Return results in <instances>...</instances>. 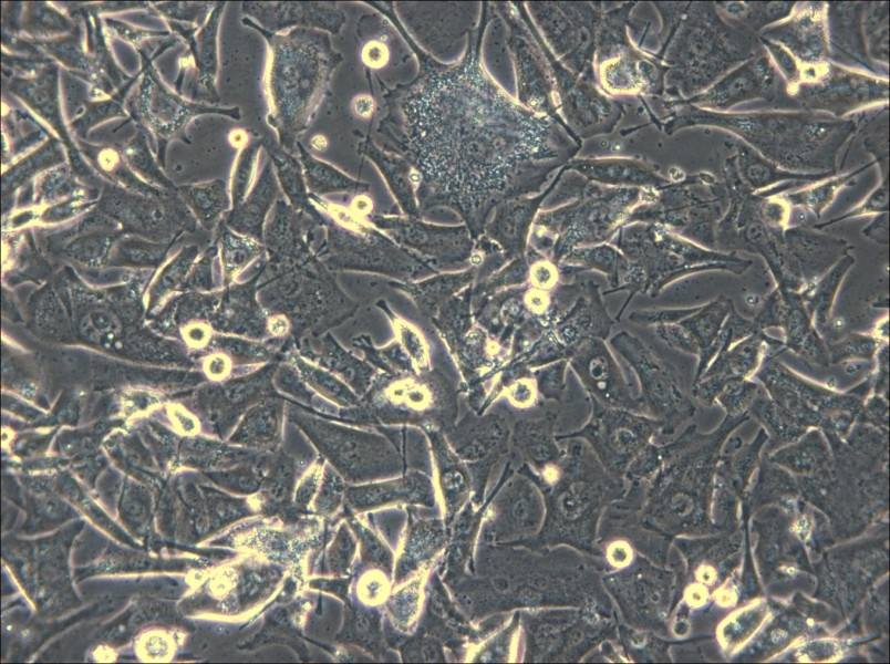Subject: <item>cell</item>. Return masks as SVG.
Masks as SVG:
<instances>
[{"label": "cell", "mask_w": 890, "mask_h": 664, "mask_svg": "<svg viewBox=\"0 0 890 664\" xmlns=\"http://www.w3.org/2000/svg\"><path fill=\"white\" fill-rule=\"evenodd\" d=\"M493 14V2H482L458 61L425 52L411 82L387 89L377 80L386 114L376 133L384 151L412 166L421 215L455 210L473 238L499 204L540 191L581 148L569 127L522 106L484 69Z\"/></svg>", "instance_id": "6da1fadb"}, {"label": "cell", "mask_w": 890, "mask_h": 664, "mask_svg": "<svg viewBox=\"0 0 890 664\" xmlns=\"http://www.w3.org/2000/svg\"><path fill=\"white\" fill-rule=\"evenodd\" d=\"M244 23L261 33L269 45L268 123L276 129L279 144L291 153L298 136L313 121L342 55L324 31L294 28L270 33L248 18Z\"/></svg>", "instance_id": "7a4b0ae2"}, {"label": "cell", "mask_w": 890, "mask_h": 664, "mask_svg": "<svg viewBox=\"0 0 890 664\" xmlns=\"http://www.w3.org/2000/svg\"><path fill=\"white\" fill-rule=\"evenodd\" d=\"M667 118L663 128L669 134L695 123H710L736 132L772 159L775 158L778 145L776 160L780 148L779 165H783L784 146L787 167L789 160L786 146H797L814 167L815 164L817 167L832 166V156L855 127L849 121H822L804 114L728 115L687 105H683L682 111L672 113ZM796 152L798 153L797 149Z\"/></svg>", "instance_id": "3957f363"}, {"label": "cell", "mask_w": 890, "mask_h": 664, "mask_svg": "<svg viewBox=\"0 0 890 664\" xmlns=\"http://www.w3.org/2000/svg\"><path fill=\"white\" fill-rule=\"evenodd\" d=\"M553 188L552 198L573 201L557 209L540 212L535 220V237L541 243L556 238L557 257L580 243L607 239L615 226L629 215L631 208L644 200L640 187L601 185L583 176L570 174L561 177Z\"/></svg>", "instance_id": "277c9868"}, {"label": "cell", "mask_w": 890, "mask_h": 664, "mask_svg": "<svg viewBox=\"0 0 890 664\" xmlns=\"http://www.w3.org/2000/svg\"><path fill=\"white\" fill-rule=\"evenodd\" d=\"M617 243L630 259L639 262L638 269L645 281L644 289L652 287L655 292L692 273L725 270L742 274L752 264L751 260L735 252L706 249L654 222L621 226Z\"/></svg>", "instance_id": "5b68a950"}, {"label": "cell", "mask_w": 890, "mask_h": 664, "mask_svg": "<svg viewBox=\"0 0 890 664\" xmlns=\"http://www.w3.org/2000/svg\"><path fill=\"white\" fill-rule=\"evenodd\" d=\"M263 297L271 314L288 320L294 340L321 335L355 309L321 261L268 278Z\"/></svg>", "instance_id": "8992f818"}, {"label": "cell", "mask_w": 890, "mask_h": 664, "mask_svg": "<svg viewBox=\"0 0 890 664\" xmlns=\"http://www.w3.org/2000/svg\"><path fill=\"white\" fill-rule=\"evenodd\" d=\"M493 4L506 25L505 40L515 68L518 102L526 108L569 127L559 113L545 40L529 17L525 3Z\"/></svg>", "instance_id": "52a82bcc"}, {"label": "cell", "mask_w": 890, "mask_h": 664, "mask_svg": "<svg viewBox=\"0 0 890 664\" xmlns=\"http://www.w3.org/2000/svg\"><path fill=\"white\" fill-rule=\"evenodd\" d=\"M601 2H526V9L553 55L573 74L597 83L594 55Z\"/></svg>", "instance_id": "ba28073f"}, {"label": "cell", "mask_w": 890, "mask_h": 664, "mask_svg": "<svg viewBox=\"0 0 890 664\" xmlns=\"http://www.w3.org/2000/svg\"><path fill=\"white\" fill-rule=\"evenodd\" d=\"M555 82L559 113L570 129L581 139L611 133L622 118V100L608 96L567 69L545 44Z\"/></svg>", "instance_id": "9c48e42d"}, {"label": "cell", "mask_w": 890, "mask_h": 664, "mask_svg": "<svg viewBox=\"0 0 890 664\" xmlns=\"http://www.w3.org/2000/svg\"><path fill=\"white\" fill-rule=\"evenodd\" d=\"M475 2H395L402 25L434 59L451 51L476 29L480 15Z\"/></svg>", "instance_id": "30bf717a"}, {"label": "cell", "mask_w": 890, "mask_h": 664, "mask_svg": "<svg viewBox=\"0 0 890 664\" xmlns=\"http://www.w3.org/2000/svg\"><path fill=\"white\" fill-rule=\"evenodd\" d=\"M369 221L401 247L424 256L438 266L466 261L473 251V237L466 226H437L420 218L373 214Z\"/></svg>", "instance_id": "8fae6325"}, {"label": "cell", "mask_w": 890, "mask_h": 664, "mask_svg": "<svg viewBox=\"0 0 890 664\" xmlns=\"http://www.w3.org/2000/svg\"><path fill=\"white\" fill-rule=\"evenodd\" d=\"M754 376L770 398L789 413L848 412L862 406L858 395L815 383L777 361L775 355L766 356Z\"/></svg>", "instance_id": "7c38bea8"}, {"label": "cell", "mask_w": 890, "mask_h": 664, "mask_svg": "<svg viewBox=\"0 0 890 664\" xmlns=\"http://www.w3.org/2000/svg\"><path fill=\"white\" fill-rule=\"evenodd\" d=\"M782 346L783 341L769 336L763 330L755 331L712 361L702 376L693 383V396L711 405L727 382L752 378L769 355L770 349L780 352Z\"/></svg>", "instance_id": "4fadbf2b"}, {"label": "cell", "mask_w": 890, "mask_h": 664, "mask_svg": "<svg viewBox=\"0 0 890 664\" xmlns=\"http://www.w3.org/2000/svg\"><path fill=\"white\" fill-rule=\"evenodd\" d=\"M242 11L270 33L308 28L337 34L346 20L338 2H244Z\"/></svg>", "instance_id": "5bb4252c"}, {"label": "cell", "mask_w": 890, "mask_h": 664, "mask_svg": "<svg viewBox=\"0 0 890 664\" xmlns=\"http://www.w3.org/2000/svg\"><path fill=\"white\" fill-rule=\"evenodd\" d=\"M628 357L639 374L642 392L655 411L664 414H689L694 406L686 397L672 369L656 357L639 340L630 338Z\"/></svg>", "instance_id": "9a60e30c"}, {"label": "cell", "mask_w": 890, "mask_h": 664, "mask_svg": "<svg viewBox=\"0 0 890 664\" xmlns=\"http://www.w3.org/2000/svg\"><path fill=\"white\" fill-rule=\"evenodd\" d=\"M774 69L763 54L752 59L703 94L670 104L698 103L715 108H727L738 102L767 97L774 84Z\"/></svg>", "instance_id": "2e32d148"}, {"label": "cell", "mask_w": 890, "mask_h": 664, "mask_svg": "<svg viewBox=\"0 0 890 664\" xmlns=\"http://www.w3.org/2000/svg\"><path fill=\"white\" fill-rule=\"evenodd\" d=\"M785 249L804 287L825 274L852 249L844 239L819 235L801 227L784 231Z\"/></svg>", "instance_id": "e0dca14e"}, {"label": "cell", "mask_w": 890, "mask_h": 664, "mask_svg": "<svg viewBox=\"0 0 890 664\" xmlns=\"http://www.w3.org/2000/svg\"><path fill=\"white\" fill-rule=\"evenodd\" d=\"M565 166L558 172L548 187L531 198H515L499 204L495 215L485 226L489 239L500 245L507 256L521 255L526 247V238L542 201L560 181Z\"/></svg>", "instance_id": "ac0fdd59"}, {"label": "cell", "mask_w": 890, "mask_h": 664, "mask_svg": "<svg viewBox=\"0 0 890 664\" xmlns=\"http://www.w3.org/2000/svg\"><path fill=\"white\" fill-rule=\"evenodd\" d=\"M565 168L607 186L659 188L669 184L653 165L633 158H572Z\"/></svg>", "instance_id": "d6986e66"}, {"label": "cell", "mask_w": 890, "mask_h": 664, "mask_svg": "<svg viewBox=\"0 0 890 664\" xmlns=\"http://www.w3.org/2000/svg\"><path fill=\"white\" fill-rule=\"evenodd\" d=\"M358 153L369 158L383 175L404 216L421 218L415 195L414 170L403 157L381 148L370 136H362Z\"/></svg>", "instance_id": "ffe728a7"}, {"label": "cell", "mask_w": 890, "mask_h": 664, "mask_svg": "<svg viewBox=\"0 0 890 664\" xmlns=\"http://www.w3.org/2000/svg\"><path fill=\"white\" fill-rule=\"evenodd\" d=\"M278 189L276 172L268 157L248 197L231 211L229 216L231 227L262 242L263 225L277 200Z\"/></svg>", "instance_id": "44dd1931"}, {"label": "cell", "mask_w": 890, "mask_h": 664, "mask_svg": "<svg viewBox=\"0 0 890 664\" xmlns=\"http://www.w3.org/2000/svg\"><path fill=\"white\" fill-rule=\"evenodd\" d=\"M300 352L306 357L319 363L320 367L334 372L345 380L359 394H363L370 385L374 371L366 363L353 357L341 349L329 335L307 336L299 339Z\"/></svg>", "instance_id": "7402d4cb"}, {"label": "cell", "mask_w": 890, "mask_h": 664, "mask_svg": "<svg viewBox=\"0 0 890 664\" xmlns=\"http://www.w3.org/2000/svg\"><path fill=\"white\" fill-rule=\"evenodd\" d=\"M262 147L276 168L278 183L289 199V204L296 210L312 217L322 225V214L309 197L302 165L271 137H263Z\"/></svg>", "instance_id": "603a6c76"}, {"label": "cell", "mask_w": 890, "mask_h": 664, "mask_svg": "<svg viewBox=\"0 0 890 664\" xmlns=\"http://www.w3.org/2000/svg\"><path fill=\"white\" fill-rule=\"evenodd\" d=\"M853 264L852 255L844 256L825 274L804 287L799 292L813 324L819 332L829 324L836 294L845 276Z\"/></svg>", "instance_id": "cb8c5ba5"}, {"label": "cell", "mask_w": 890, "mask_h": 664, "mask_svg": "<svg viewBox=\"0 0 890 664\" xmlns=\"http://www.w3.org/2000/svg\"><path fill=\"white\" fill-rule=\"evenodd\" d=\"M297 148L303 168V176L309 193L319 197L328 194L346 193L354 196L369 190L368 183L345 175L332 165L312 156L298 141Z\"/></svg>", "instance_id": "d4e9b609"}, {"label": "cell", "mask_w": 890, "mask_h": 664, "mask_svg": "<svg viewBox=\"0 0 890 664\" xmlns=\"http://www.w3.org/2000/svg\"><path fill=\"white\" fill-rule=\"evenodd\" d=\"M780 291L785 300V309L779 326L785 334L784 346L803 357L822 338L813 324L799 292Z\"/></svg>", "instance_id": "484cf974"}, {"label": "cell", "mask_w": 890, "mask_h": 664, "mask_svg": "<svg viewBox=\"0 0 890 664\" xmlns=\"http://www.w3.org/2000/svg\"><path fill=\"white\" fill-rule=\"evenodd\" d=\"M734 307L731 298L721 294L680 321L695 339L700 352L714 342Z\"/></svg>", "instance_id": "4316f807"}, {"label": "cell", "mask_w": 890, "mask_h": 664, "mask_svg": "<svg viewBox=\"0 0 890 664\" xmlns=\"http://www.w3.org/2000/svg\"><path fill=\"white\" fill-rule=\"evenodd\" d=\"M738 169L745 180L754 189L765 187L784 179L815 180L829 174H794L779 170L773 163L766 162L747 146H742L737 156Z\"/></svg>", "instance_id": "83f0119b"}, {"label": "cell", "mask_w": 890, "mask_h": 664, "mask_svg": "<svg viewBox=\"0 0 890 664\" xmlns=\"http://www.w3.org/2000/svg\"><path fill=\"white\" fill-rule=\"evenodd\" d=\"M757 330L758 329L753 320L741 315L734 307L714 342L706 350L698 353L694 382L702 376V374L718 354L725 352L733 344L745 339Z\"/></svg>", "instance_id": "f1b7e54d"}, {"label": "cell", "mask_w": 890, "mask_h": 664, "mask_svg": "<svg viewBox=\"0 0 890 664\" xmlns=\"http://www.w3.org/2000/svg\"><path fill=\"white\" fill-rule=\"evenodd\" d=\"M467 274L442 276L417 284L404 286L403 289L412 295L423 311L432 313L441 301L465 284L469 279Z\"/></svg>", "instance_id": "f546056e"}, {"label": "cell", "mask_w": 890, "mask_h": 664, "mask_svg": "<svg viewBox=\"0 0 890 664\" xmlns=\"http://www.w3.org/2000/svg\"><path fill=\"white\" fill-rule=\"evenodd\" d=\"M296 365L311 387L320 394L327 395L338 404L351 406L358 404V397L339 378L322 370L320 366L308 364L301 357L296 356Z\"/></svg>", "instance_id": "4dcf8cb0"}, {"label": "cell", "mask_w": 890, "mask_h": 664, "mask_svg": "<svg viewBox=\"0 0 890 664\" xmlns=\"http://www.w3.org/2000/svg\"><path fill=\"white\" fill-rule=\"evenodd\" d=\"M882 342L876 335L850 333L834 344H827L829 362L839 364L849 360L872 361Z\"/></svg>", "instance_id": "1f68e13d"}, {"label": "cell", "mask_w": 890, "mask_h": 664, "mask_svg": "<svg viewBox=\"0 0 890 664\" xmlns=\"http://www.w3.org/2000/svg\"><path fill=\"white\" fill-rule=\"evenodd\" d=\"M262 141L263 137H253L239 154L231 186L234 207L244 201L249 189L253 166L258 152L262 147Z\"/></svg>", "instance_id": "d6a6232c"}, {"label": "cell", "mask_w": 890, "mask_h": 664, "mask_svg": "<svg viewBox=\"0 0 890 664\" xmlns=\"http://www.w3.org/2000/svg\"><path fill=\"white\" fill-rule=\"evenodd\" d=\"M759 382L752 378H738L727 382L715 401H718L728 413H739L749 407L758 390Z\"/></svg>", "instance_id": "836d02e7"}, {"label": "cell", "mask_w": 890, "mask_h": 664, "mask_svg": "<svg viewBox=\"0 0 890 664\" xmlns=\"http://www.w3.org/2000/svg\"><path fill=\"white\" fill-rule=\"evenodd\" d=\"M784 309L785 300L783 293L778 288H775V290L764 299L759 311L752 320L758 330L765 331L768 328H779Z\"/></svg>", "instance_id": "e575fe53"}, {"label": "cell", "mask_w": 890, "mask_h": 664, "mask_svg": "<svg viewBox=\"0 0 890 664\" xmlns=\"http://www.w3.org/2000/svg\"><path fill=\"white\" fill-rule=\"evenodd\" d=\"M656 334L669 346L675 350H680L682 352L693 354L696 356L700 353V349L695 339L690 333V331L685 326H683L680 322L658 325Z\"/></svg>", "instance_id": "d590c367"}, {"label": "cell", "mask_w": 890, "mask_h": 664, "mask_svg": "<svg viewBox=\"0 0 890 664\" xmlns=\"http://www.w3.org/2000/svg\"><path fill=\"white\" fill-rule=\"evenodd\" d=\"M698 307H691V308H681V309H662V310H649L642 311L638 315V320L641 322L663 325V324H671L677 323L683 319L687 318L689 315L693 314L698 310Z\"/></svg>", "instance_id": "8d00e7d4"}, {"label": "cell", "mask_w": 890, "mask_h": 664, "mask_svg": "<svg viewBox=\"0 0 890 664\" xmlns=\"http://www.w3.org/2000/svg\"><path fill=\"white\" fill-rule=\"evenodd\" d=\"M889 357V345L887 342H882L876 353L875 359L877 360V364L872 370V392L873 394H887L888 392V375H889V366L888 360Z\"/></svg>", "instance_id": "74e56055"}, {"label": "cell", "mask_w": 890, "mask_h": 664, "mask_svg": "<svg viewBox=\"0 0 890 664\" xmlns=\"http://www.w3.org/2000/svg\"><path fill=\"white\" fill-rule=\"evenodd\" d=\"M887 208H888V194H887L886 186H883L881 189H878L868 199V201H866L860 208H857L853 211H850V212L846 214L845 216H842L840 218L832 219V220L827 221L825 224H821L819 226H814V228L820 229V228L826 227V226H828L830 224H834V222H836L838 220L846 219V218H849V217H855V216H858V215H865V214H870V212H879L881 210L886 211Z\"/></svg>", "instance_id": "f35d334b"}, {"label": "cell", "mask_w": 890, "mask_h": 664, "mask_svg": "<svg viewBox=\"0 0 890 664\" xmlns=\"http://www.w3.org/2000/svg\"><path fill=\"white\" fill-rule=\"evenodd\" d=\"M863 235L878 243L888 245V218L887 214L880 215L866 229Z\"/></svg>", "instance_id": "ab89813d"}]
</instances>
